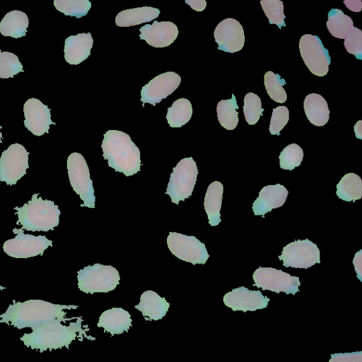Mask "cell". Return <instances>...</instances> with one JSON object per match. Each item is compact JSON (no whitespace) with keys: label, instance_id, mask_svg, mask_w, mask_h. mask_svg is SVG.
I'll list each match as a JSON object with an SVG mask.
<instances>
[{"label":"cell","instance_id":"24","mask_svg":"<svg viewBox=\"0 0 362 362\" xmlns=\"http://www.w3.org/2000/svg\"><path fill=\"white\" fill-rule=\"evenodd\" d=\"M160 12L158 8L151 6L123 10L116 16L115 23L119 27H129L148 23L158 17Z\"/></svg>","mask_w":362,"mask_h":362},{"label":"cell","instance_id":"41","mask_svg":"<svg viewBox=\"0 0 362 362\" xmlns=\"http://www.w3.org/2000/svg\"><path fill=\"white\" fill-rule=\"evenodd\" d=\"M187 4L193 10L196 11H202L206 6V1L205 0H185Z\"/></svg>","mask_w":362,"mask_h":362},{"label":"cell","instance_id":"7","mask_svg":"<svg viewBox=\"0 0 362 362\" xmlns=\"http://www.w3.org/2000/svg\"><path fill=\"white\" fill-rule=\"evenodd\" d=\"M67 170L74 191L83 202L81 206L95 208V197L88 164L79 153L74 152L67 158Z\"/></svg>","mask_w":362,"mask_h":362},{"label":"cell","instance_id":"14","mask_svg":"<svg viewBox=\"0 0 362 362\" xmlns=\"http://www.w3.org/2000/svg\"><path fill=\"white\" fill-rule=\"evenodd\" d=\"M180 76L173 71L158 75L142 87L140 100L156 105L172 94L180 86Z\"/></svg>","mask_w":362,"mask_h":362},{"label":"cell","instance_id":"28","mask_svg":"<svg viewBox=\"0 0 362 362\" xmlns=\"http://www.w3.org/2000/svg\"><path fill=\"white\" fill-rule=\"evenodd\" d=\"M327 18V28L334 37L345 39L354 28L351 18L340 9L332 8Z\"/></svg>","mask_w":362,"mask_h":362},{"label":"cell","instance_id":"25","mask_svg":"<svg viewBox=\"0 0 362 362\" xmlns=\"http://www.w3.org/2000/svg\"><path fill=\"white\" fill-rule=\"evenodd\" d=\"M223 192V186L218 181L211 182L206 192L204 206L209 218V223L212 226H218L221 221L220 211Z\"/></svg>","mask_w":362,"mask_h":362},{"label":"cell","instance_id":"12","mask_svg":"<svg viewBox=\"0 0 362 362\" xmlns=\"http://www.w3.org/2000/svg\"><path fill=\"white\" fill-rule=\"evenodd\" d=\"M29 153L20 144H13L4 150L0 157V181L8 185L16 184L25 173Z\"/></svg>","mask_w":362,"mask_h":362},{"label":"cell","instance_id":"19","mask_svg":"<svg viewBox=\"0 0 362 362\" xmlns=\"http://www.w3.org/2000/svg\"><path fill=\"white\" fill-rule=\"evenodd\" d=\"M287 189L280 184L264 186L259 192L258 197L252 204L255 216H262L274 209L281 206L288 197Z\"/></svg>","mask_w":362,"mask_h":362},{"label":"cell","instance_id":"8","mask_svg":"<svg viewBox=\"0 0 362 362\" xmlns=\"http://www.w3.org/2000/svg\"><path fill=\"white\" fill-rule=\"evenodd\" d=\"M253 286L262 290H269L279 293L295 295L299 291L300 282L298 276L272 267H259L252 274Z\"/></svg>","mask_w":362,"mask_h":362},{"label":"cell","instance_id":"18","mask_svg":"<svg viewBox=\"0 0 362 362\" xmlns=\"http://www.w3.org/2000/svg\"><path fill=\"white\" fill-rule=\"evenodd\" d=\"M139 37L154 47L170 46L177 38L179 31L177 25L170 21H155L139 28Z\"/></svg>","mask_w":362,"mask_h":362},{"label":"cell","instance_id":"9","mask_svg":"<svg viewBox=\"0 0 362 362\" xmlns=\"http://www.w3.org/2000/svg\"><path fill=\"white\" fill-rule=\"evenodd\" d=\"M16 237L6 240L3 245L4 251L14 258H28L42 255L44 251L52 245V240L45 235L25 234L22 228H13Z\"/></svg>","mask_w":362,"mask_h":362},{"label":"cell","instance_id":"33","mask_svg":"<svg viewBox=\"0 0 362 362\" xmlns=\"http://www.w3.org/2000/svg\"><path fill=\"white\" fill-rule=\"evenodd\" d=\"M279 158L281 168L292 170L301 164L303 151L298 144H291L283 149Z\"/></svg>","mask_w":362,"mask_h":362},{"label":"cell","instance_id":"38","mask_svg":"<svg viewBox=\"0 0 362 362\" xmlns=\"http://www.w3.org/2000/svg\"><path fill=\"white\" fill-rule=\"evenodd\" d=\"M344 45L346 51L354 54L356 59H362V31L354 28L344 39Z\"/></svg>","mask_w":362,"mask_h":362},{"label":"cell","instance_id":"29","mask_svg":"<svg viewBox=\"0 0 362 362\" xmlns=\"http://www.w3.org/2000/svg\"><path fill=\"white\" fill-rule=\"evenodd\" d=\"M239 108L235 96L232 94L230 99L220 100L216 107L218 120L220 124L227 130L234 129L239 122Z\"/></svg>","mask_w":362,"mask_h":362},{"label":"cell","instance_id":"11","mask_svg":"<svg viewBox=\"0 0 362 362\" xmlns=\"http://www.w3.org/2000/svg\"><path fill=\"white\" fill-rule=\"evenodd\" d=\"M167 245L173 255L192 264H204L209 257L205 245L193 235L170 232Z\"/></svg>","mask_w":362,"mask_h":362},{"label":"cell","instance_id":"4","mask_svg":"<svg viewBox=\"0 0 362 362\" xmlns=\"http://www.w3.org/2000/svg\"><path fill=\"white\" fill-rule=\"evenodd\" d=\"M18 215L17 225L22 229L30 231H48L54 230L59 222L60 211L53 201L42 199L38 194L21 207H14Z\"/></svg>","mask_w":362,"mask_h":362},{"label":"cell","instance_id":"46","mask_svg":"<svg viewBox=\"0 0 362 362\" xmlns=\"http://www.w3.org/2000/svg\"><path fill=\"white\" fill-rule=\"evenodd\" d=\"M1 52V51L0 50V52Z\"/></svg>","mask_w":362,"mask_h":362},{"label":"cell","instance_id":"43","mask_svg":"<svg viewBox=\"0 0 362 362\" xmlns=\"http://www.w3.org/2000/svg\"><path fill=\"white\" fill-rule=\"evenodd\" d=\"M361 121H358L354 125V132L356 134V137L359 139H362V128H361Z\"/></svg>","mask_w":362,"mask_h":362},{"label":"cell","instance_id":"45","mask_svg":"<svg viewBox=\"0 0 362 362\" xmlns=\"http://www.w3.org/2000/svg\"><path fill=\"white\" fill-rule=\"evenodd\" d=\"M0 288H1V289H4V288H4V287H1V286H0Z\"/></svg>","mask_w":362,"mask_h":362},{"label":"cell","instance_id":"31","mask_svg":"<svg viewBox=\"0 0 362 362\" xmlns=\"http://www.w3.org/2000/svg\"><path fill=\"white\" fill-rule=\"evenodd\" d=\"M264 84L270 98L279 103L286 102L287 95L283 88L286 81L279 74H274L272 71H267L264 76Z\"/></svg>","mask_w":362,"mask_h":362},{"label":"cell","instance_id":"36","mask_svg":"<svg viewBox=\"0 0 362 362\" xmlns=\"http://www.w3.org/2000/svg\"><path fill=\"white\" fill-rule=\"evenodd\" d=\"M23 68L17 55L9 52H0V78H13L19 72H23Z\"/></svg>","mask_w":362,"mask_h":362},{"label":"cell","instance_id":"3","mask_svg":"<svg viewBox=\"0 0 362 362\" xmlns=\"http://www.w3.org/2000/svg\"><path fill=\"white\" fill-rule=\"evenodd\" d=\"M103 136V156L108 160L109 167L126 176L140 171V151L129 134L119 130H108Z\"/></svg>","mask_w":362,"mask_h":362},{"label":"cell","instance_id":"16","mask_svg":"<svg viewBox=\"0 0 362 362\" xmlns=\"http://www.w3.org/2000/svg\"><path fill=\"white\" fill-rule=\"evenodd\" d=\"M224 304L233 311H255L267 307L270 299L260 291H252L240 286L226 293L223 298Z\"/></svg>","mask_w":362,"mask_h":362},{"label":"cell","instance_id":"1","mask_svg":"<svg viewBox=\"0 0 362 362\" xmlns=\"http://www.w3.org/2000/svg\"><path fill=\"white\" fill-rule=\"evenodd\" d=\"M78 305L54 304L39 299H30L24 302L13 300L6 310L0 315V323H6L14 327L34 328L45 323L58 320L63 322L76 319L66 318V310L76 309Z\"/></svg>","mask_w":362,"mask_h":362},{"label":"cell","instance_id":"13","mask_svg":"<svg viewBox=\"0 0 362 362\" xmlns=\"http://www.w3.org/2000/svg\"><path fill=\"white\" fill-rule=\"evenodd\" d=\"M279 259L286 267L308 269L320 263V250L316 244L309 240H298L284 247Z\"/></svg>","mask_w":362,"mask_h":362},{"label":"cell","instance_id":"39","mask_svg":"<svg viewBox=\"0 0 362 362\" xmlns=\"http://www.w3.org/2000/svg\"><path fill=\"white\" fill-rule=\"evenodd\" d=\"M329 362H362V351L337 353L330 355Z\"/></svg>","mask_w":362,"mask_h":362},{"label":"cell","instance_id":"5","mask_svg":"<svg viewBox=\"0 0 362 362\" xmlns=\"http://www.w3.org/2000/svg\"><path fill=\"white\" fill-rule=\"evenodd\" d=\"M77 274L78 288L86 293H107L119 284V272L111 265H88Z\"/></svg>","mask_w":362,"mask_h":362},{"label":"cell","instance_id":"35","mask_svg":"<svg viewBox=\"0 0 362 362\" xmlns=\"http://www.w3.org/2000/svg\"><path fill=\"white\" fill-rule=\"evenodd\" d=\"M260 4L270 24H276L279 28L286 26L284 4L280 0H261Z\"/></svg>","mask_w":362,"mask_h":362},{"label":"cell","instance_id":"15","mask_svg":"<svg viewBox=\"0 0 362 362\" xmlns=\"http://www.w3.org/2000/svg\"><path fill=\"white\" fill-rule=\"evenodd\" d=\"M214 37L218 49L234 53L241 50L245 44L244 30L239 21L228 18L221 21L216 27Z\"/></svg>","mask_w":362,"mask_h":362},{"label":"cell","instance_id":"30","mask_svg":"<svg viewBox=\"0 0 362 362\" xmlns=\"http://www.w3.org/2000/svg\"><path fill=\"white\" fill-rule=\"evenodd\" d=\"M192 115L191 103L187 98H182L176 100L168 108L165 118L171 127H181L189 121Z\"/></svg>","mask_w":362,"mask_h":362},{"label":"cell","instance_id":"32","mask_svg":"<svg viewBox=\"0 0 362 362\" xmlns=\"http://www.w3.org/2000/svg\"><path fill=\"white\" fill-rule=\"evenodd\" d=\"M54 5L57 10L65 16L77 18L85 16L91 7L88 0H54Z\"/></svg>","mask_w":362,"mask_h":362},{"label":"cell","instance_id":"23","mask_svg":"<svg viewBox=\"0 0 362 362\" xmlns=\"http://www.w3.org/2000/svg\"><path fill=\"white\" fill-rule=\"evenodd\" d=\"M303 108L307 118L315 126H324L329 119L327 103L320 94H308L304 99Z\"/></svg>","mask_w":362,"mask_h":362},{"label":"cell","instance_id":"2","mask_svg":"<svg viewBox=\"0 0 362 362\" xmlns=\"http://www.w3.org/2000/svg\"><path fill=\"white\" fill-rule=\"evenodd\" d=\"M83 320L78 317L75 322L69 325H62V321L55 320L32 329L30 333H25L21 338L25 346L37 349L40 353L61 349H69L71 343L76 339L83 341L84 338L95 339L87 335L88 326L82 325Z\"/></svg>","mask_w":362,"mask_h":362},{"label":"cell","instance_id":"21","mask_svg":"<svg viewBox=\"0 0 362 362\" xmlns=\"http://www.w3.org/2000/svg\"><path fill=\"white\" fill-rule=\"evenodd\" d=\"M132 322L128 311L122 308H112L101 314L97 326L103 328L105 332L113 336L128 332L132 326Z\"/></svg>","mask_w":362,"mask_h":362},{"label":"cell","instance_id":"17","mask_svg":"<svg viewBox=\"0 0 362 362\" xmlns=\"http://www.w3.org/2000/svg\"><path fill=\"white\" fill-rule=\"evenodd\" d=\"M23 112L25 127L35 136H40L48 133L50 124H56L51 119L49 107L37 98L26 100Z\"/></svg>","mask_w":362,"mask_h":362},{"label":"cell","instance_id":"20","mask_svg":"<svg viewBox=\"0 0 362 362\" xmlns=\"http://www.w3.org/2000/svg\"><path fill=\"white\" fill-rule=\"evenodd\" d=\"M93 40L90 33L70 35L64 41V59L70 64H78L90 55Z\"/></svg>","mask_w":362,"mask_h":362},{"label":"cell","instance_id":"37","mask_svg":"<svg viewBox=\"0 0 362 362\" xmlns=\"http://www.w3.org/2000/svg\"><path fill=\"white\" fill-rule=\"evenodd\" d=\"M289 119L288 109L284 105L273 109L269 124V132L272 135H280L281 130Z\"/></svg>","mask_w":362,"mask_h":362},{"label":"cell","instance_id":"40","mask_svg":"<svg viewBox=\"0 0 362 362\" xmlns=\"http://www.w3.org/2000/svg\"><path fill=\"white\" fill-rule=\"evenodd\" d=\"M353 264L358 279L362 281V250L357 252L353 259Z\"/></svg>","mask_w":362,"mask_h":362},{"label":"cell","instance_id":"42","mask_svg":"<svg viewBox=\"0 0 362 362\" xmlns=\"http://www.w3.org/2000/svg\"><path fill=\"white\" fill-rule=\"evenodd\" d=\"M343 2L349 10L354 12H359L361 10L362 3L361 0H348Z\"/></svg>","mask_w":362,"mask_h":362},{"label":"cell","instance_id":"22","mask_svg":"<svg viewBox=\"0 0 362 362\" xmlns=\"http://www.w3.org/2000/svg\"><path fill=\"white\" fill-rule=\"evenodd\" d=\"M170 303L156 292L148 290L140 296V302L135 308L141 312L146 320L162 319L168 311Z\"/></svg>","mask_w":362,"mask_h":362},{"label":"cell","instance_id":"34","mask_svg":"<svg viewBox=\"0 0 362 362\" xmlns=\"http://www.w3.org/2000/svg\"><path fill=\"white\" fill-rule=\"evenodd\" d=\"M264 109L262 107L260 98L254 93H248L244 98L243 113L249 125L255 124L262 116Z\"/></svg>","mask_w":362,"mask_h":362},{"label":"cell","instance_id":"10","mask_svg":"<svg viewBox=\"0 0 362 362\" xmlns=\"http://www.w3.org/2000/svg\"><path fill=\"white\" fill-rule=\"evenodd\" d=\"M301 57L310 71L315 76H324L331 63L328 50L317 35L305 34L299 41Z\"/></svg>","mask_w":362,"mask_h":362},{"label":"cell","instance_id":"6","mask_svg":"<svg viewBox=\"0 0 362 362\" xmlns=\"http://www.w3.org/2000/svg\"><path fill=\"white\" fill-rule=\"evenodd\" d=\"M198 169L192 157L180 160L173 168L165 194L176 204L192 195L197 182Z\"/></svg>","mask_w":362,"mask_h":362},{"label":"cell","instance_id":"44","mask_svg":"<svg viewBox=\"0 0 362 362\" xmlns=\"http://www.w3.org/2000/svg\"><path fill=\"white\" fill-rule=\"evenodd\" d=\"M2 128V127L0 125V129ZM1 138H2V134L1 132H0V144L2 142L1 141Z\"/></svg>","mask_w":362,"mask_h":362},{"label":"cell","instance_id":"26","mask_svg":"<svg viewBox=\"0 0 362 362\" xmlns=\"http://www.w3.org/2000/svg\"><path fill=\"white\" fill-rule=\"evenodd\" d=\"M29 20L23 11L13 10L7 13L0 23V33L4 36L14 38L26 35Z\"/></svg>","mask_w":362,"mask_h":362},{"label":"cell","instance_id":"27","mask_svg":"<svg viewBox=\"0 0 362 362\" xmlns=\"http://www.w3.org/2000/svg\"><path fill=\"white\" fill-rule=\"evenodd\" d=\"M337 197L346 202H356L362 197V180L356 174L344 175L337 185Z\"/></svg>","mask_w":362,"mask_h":362}]
</instances>
